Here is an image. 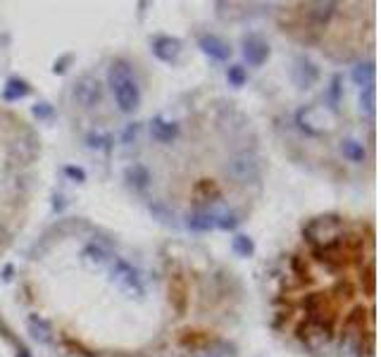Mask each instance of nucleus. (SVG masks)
<instances>
[{"label":"nucleus","mask_w":381,"mask_h":357,"mask_svg":"<svg viewBox=\"0 0 381 357\" xmlns=\"http://www.w3.org/2000/svg\"><path fill=\"white\" fill-rule=\"evenodd\" d=\"M107 84L114 93V102H117L119 112L131 114L141 105V89H138L134 74H131V65L126 60H114L107 69Z\"/></svg>","instance_id":"1"},{"label":"nucleus","mask_w":381,"mask_h":357,"mask_svg":"<svg viewBox=\"0 0 381 357\" xmlns=\"http://www.w3.org/2000/svg\"><path fill=\"white\" fill-rule=\"evenodd\" d=\"M227 174L239 183H257L260 176H262V169H260V162L255 155L251 153H239L234 155L227 162Z\"/></svg>","instance_id":"2"},{"label":"nucleus","mask_w":381,"mask_h":357,"mask_svg":"<svg viewBox=\"0 0 381 357\" xmlns=\"http://www.w3.org/2000/svg\"><path fill=\"white\" fill-rule=\"evenodd\" d=\"M112 281L122 291L134 293V296H138V298L146 293V289H143V281H141V274H138L129 262L119 260V257H114V262H112Z\"/></svg>","instance_id":"3"},{"label":"nucleus","mask_w":381,"mask_h":357,"mask_svg":"<svg viewBox=\"0 0 381 357\" xmlns=\"http://www.w3.org/2000/svg\"><path fill=\"white\" fill-rule=\"evenodd\" d=\"M72 96L82 107H94L103 100V84L96 77H91V74H84V77H79L74 82Z\"/></svg>","instance_id":"4"},{"label":"nucleus","mask_w":381,"mask_h":357,"mask_svg":"<svg viewBox=\"0 0 381 357\" xmlns=\"http://www.w3.org/2000/svg\"><path fill=\"white\" fill-rule=\"evenodd\" d=\"M241 55L251 67H262L269 60V43L257 33H248L241 41Z\"/></svg>","instance_id":"5"},{"label":"nucleus","mask_w":381,"mask_h":357,"mask_svg":"<svg viewBox=\"0 0 381 357\" xmlns=\"http://www.w3.org/2000/svg\"><path fill=\"white\" fill-rule=\"evenodd\" d=\"M181 50H184V43L181 38L177 36H155L153 41H150V53L158 57L160 62H165V65H174L179 55H181Z\"/></svg>","instance_id":"6"},{"label":"nucleus","mask_w":381,"mask_h":357,"mask_svg":"<svg viewBox=\"0 0 381 357\" xmlns=\"http://www.w3.org/2000/svg\"><path fill=\"white\" fill-rule=\"evenodd\" d=\"M291 77L298 89H310V86H315L320 82V67H317L308 55H298L296 62H293Z\"/></svg>","instance_id":"7"},{"label":"nucleus","mask_w":381,"mask_h":357,"mask_svg":"<svg viewBox=\"0 0 381 357\" xmlns=\"http://www.w3.org/2000/svg\"><path fill=\"white\" fill-rule=\"evenodd\" d=\"M303 8V17L317 29H324L331 24L334 15H336V3H305L300 5Z\"/></svg>","instance_id":"8"},{"label":"nucleus","mask_w":381,"mask_h":357,"mask_svg":"<svg viewBox=\"0 0 381 357\" xmlns=\"http://www.w3.org/2000/svg\"><path fill=\"white\" fill-rule=\"evenodd\" d=\"M198 48L203 50L207 57H212V60H217V62H229V57H232V45L227 41H222L219 36H215V33H200Z\"/></svg>","instance_id":"9"},{"label":"nucleus","mask_w":381,"mask_h":357,"mask_svg":"<svg viewBox=\"0 0 381 357\" xmlns=\"http://www.w3.org/2000/svg\"><path fill=\"white\" fill-rule=\"evenodd\" d=\"M179 136V124L170 122L165 117H153L150 119V138L155 143H163V146H170L172 141H177Z\"/></svg>","instance_id":"10"},{"label":"nucleus","mask_w":381,"mask_h":357,"mask_svg":"<svg viewBox=\"0 0 381 357\" xmlns=\"http://www.w3.org/2000/svg\"><path fill=\"white\" fill-rule=\"evenodd\" d=\"M186 229L193 234H207V231H215V210H193L186 215Z\"/></svg>","instance_id":"11"},{"label":"nucleus","mask_w":381,"mask_h":357,"mask_svg":"<svg viewBox=\"0 0 381 357\" xmlns=\"http://www.w3.org/2000/svg\"><path fill=\"white\" fill-rule=\"evenodd\" d=\"M27 329H29V333H31L33 341L41 343V345L53 343V338H55V331H53V326H50V321H45L43 317H38V314H29Z\"/></svg>","instance_id":"12"},{"label":"nucleus","mask_w":381,"mask_h":357,"mask_svg":"<svg viewBox=\"0 0 381 357\" xmlns=\"http://www.w3.org/2000/svg\"><path fill=\"white\" fill-rule=\"evenodd\" d=\"M124 181L129 183L134 191H146V188L150 186V181H153V176H150V169L146 165L134 162L124 169Z\"/></svg>","instance_id":"13"},{"label":"nucleus","mask_w":381,"mask_h":357,"mask_svg":"<svg viewBox=\"0 0 381 357\" xmlns=\"http://www.w3.org/2000/svg\"><path fill=\"white\" fill-rule=\"evenodd\" d=\"M3 100L5 102H17V100H24V98L31 96V84L27 79H20V77H10L8 82L3 86Z\"/></svg>","instance_id":"14"},{"label":"nucleus","mask_w":381,"mask_h":357,"mask_svg":"<svg viewBox=\"0 0 381 357\" xmlns=\"http://www.w3.org/2000/svg\"><path fill=\"white\" fill-rule=\"evenodd\" d=\"M374 77H377V65H374V60L357 62V65L353 67V72H350V79H353L355 86H360V89L374 86Z\"/></svg>","instance_id":"15"},{"label":"nucleus","mask_w":381,"mask_h":357,"mask_svg":"<svg viewBox=\"0 0 381 357\" xmlns=\"http://www.w3.org/2000/svg\"><path fill=\"white\" fill-rule=\"evenodd\" d=\"M338 151L341 155H343L348 162H353V165H362L367 160V151H365V146H362L357 138H343L341 141V146H338Z\"/></svg>","instance_id":"16"},{"label":"nucleus","mask_w":381,"mask_h":357,"mask_svg":"<svg viewBox=\"0 0 381 357\" xmlns=\"http://www.w3.org/2000/svg\"><path fill=\"white\" fill-rule=\"evenodd\" d=\"M360 284H362V291H365V296L374 298V293H377V264H374L372 257H369V260L362 264Z\"/></svg>","instance_id":"17"},{"label":"nucleus","mask_w":381,"mask_h":357,"mask_svg":"<svg viewBox=\"0 0 381 357\" xmlns=\"http://www.w3.org/2000/svg\"><path fill=\"white\" fill-rule=\"evenodd\" d=\"M341 96H343V77H341V74H334L331 82H329L327 93H324V100H327V105L331 112H338Z\"/></svg>","instance_id":"18"},{"label":"nucleus","mask_w":381,"mask_h":357,"mask_svg":"<svg viewBox=\"0 0 381 357\" xmlns=\"http://www.w3.org/2000/svg\"><path fill=\"white\" fill-rule=\"evenodd\" d=\"M82 257H84L86 262L103 264V262H107L110 257H112V252H110L103 243H96V241H91V243H86V245H84Z\"/></svg>","instance_id":"19"},{"label":"nucleus","mask_w":381,"mask_h":357,"mask_svg":"<svg viewBox=\"0 0 381 357\" xmlns=\"http://www.w3.org/2000/svg\"><path fill=\"white\" fill-rule=\"evenodd\" d=\"M241 224L239 215L232 210H215V229L219 231H236V227Z\"/></svg>","instance_id":"20"},{"label":"nucleus","mask_w":381,"mask_h":357,"mask_svg":"<svg viewBox=\"0 0 381 357\" xmlns=\"http://www.w3.org/2000/svg\"><path fill=\"white\" fill-rule=\"evenodd\" d=\"M232 250H234V255H239V257H253L255 255V241L246 234H239L232 238Z\"/></svg>","instance_id":"21"},{"label":"nucleus","mask_w":381,"mask_h":357,"mask_svg":"<svg viewBox=\"0 0 381 357\" xmlns=\"http://www.w3.org/2000/svg\"><path fill=\"white\" fill-rule=\"evenodd\" d=\"M360 110L362 114H367L369 119L377 112V89L374 86H367V89H360Z\"/></svg>","instance_id":"22"},{"label":"nucleus","mask_w":381,"mask_h":357,"mask_svg":"<svg viewBox=\"0 0 381 357\" xmlns=\"http://www.w3.org/2000/svg\"><path fill=\"white\" fill-rule=\"evenodd\" d=\"M227 82L234 89H241V86L248 84V72L244 65H229L227 67Z\"/></svg>","instance_id":"23"},{"label":"nucleus","mask_w":381,"mask_h":357,"mask_svg":"<svg viewBox=\"0 0 381 357\" xmlns=\"http://www.w3.org/2000/svg\"><path fill=\"white\" fill-rule=\"evenodd\" d=\"M86 143H89V148H94V151H103V153H110L112 151V143H114V138L112 136H103V134H94L91 131L89 136H86Z\"/></svg>","instance_id":"24"},{"label":"nucleus","mask_w":381,"mask_h":357,"mask_svg":"<svg viewBox=\"0 0 381 357\" xmlns=\"http://www.w3.org/2000/svg\"><path fill=\"white\" fill-rule=\"evenodd\" d=\"M291 269H293V274H296L300 281H305V284H313V272H310V267H308V262H305V257L293 255L291 257Z\"/></svg>","instance_id":"25"},{"label":"nucleus","mask_w":381,"mask_h":357,"mask_svg":"<svg viewBox=\"0 0 381 357\" xmlns=\"http://www.w3.org/2000/svg\"><path fill=\"white\" fill-rule=\"evenodd\" d=\"M296 126H298V129L303 131V134L308 136V138H322V136H324L322 131H317L315 126L310 124L308 119H305V110H303V107H300V110L296 112Z\"/></svg>","instance_id":"26"},{"label":"nucleus","mask_w":381,"mask_h":357,"mask_svg":"<svg viewBox=\"0 0 381 357\" xmlns=\"http://www.w3.org/2000/svg\"><path fill=\"white\" fill-rule=\"evenodd\" d=\"M31 114L38 119V122H43V119H53V114H55V107L50 105V102L41 100V102H36V105L31 107Z\"/></svg>","instance_id":"27"},{"label":"nucleus","mask_w":381,"mask_h":357,"mask_svg":"<svg viewBox=\"0 0 381 357\" xmlns=\"http://www.w3.org/2000/svg\"><path fill=\"white\" fill-rule=\"evenodd\" d=\"M138 134H141V124H138V122L126 124V129L122 131V143H124V146H129V143L136 141Z\"/></svg>","instance_id":"28"},{"label":"nucleus","mask_w":381,"mask_h":357,"mask_svg":"<svg viewBox=\"0 0 381 357\" xmlns=\"http://www.w3.org/2000/svg\"><path fill=\"white\" fill-rule=\"evenodd\" d=\"M62 172H65L67 178H72V181H77V183H84L86 181V172L82 169V167H77V165H67Z\"/></svg>","instance_id":"29"},{"label":"nucleus","mask_w":381,"mask_h":357,"mask_svg":"<svg viewBox=\"0 0 381 357\" xmlns=\"http://www.w3.org/2000/svg\"><path fill=\"white\" fill-rule=\"evenodd\" d=\"M150 212H153V215H158L160 217V222H165V224H172L174 222V215H170V212L165 210L163 205H158V203H150Z\"/></svg>","instance_id":"30"},{"label":"nucleus","mask_w":381,"mask_h":357,"mask_svg":"<svg viewBox=\"0 0 381 357\" xmlns=\"http://www.w3.org/2000/svg\"><path fill=\"white\" fill-rule=\"evenodd\" d=\"M334 293H336V298H341V301H348V298L353 296V286H350L348 281H338V286L334 289Z\"/></svg>","instance_id":"31"},{"label":"nucleus","mask_w":381,"mask_h":357,"mask_svg":"<svg viewBox=\"0 0 381 357\" xmlns=\"http://www.w3.org/2000/svg\"><path fill=\"white\" fill-rule=\"evenodd\" d=\"M74 60V55L72 53H65L60 57V60H55V65H53V74H65L67 72V65Z\"/></svg>","instance_id":"32"},{"label":"nucleus","mask_w":381,"mask_h":357,"mask_svg":"<svg viewBox=\"0 0 381 357\" xmlns=\"http://www.w3.org/2000/svg\"><path fill=\"white\" fill-rule=\"evenodd\" d=\"M8 243H10V234H8V229L0 224V250H5L8 248Z\"/></svg>","instance_id":"33"},{"label":"nucleus","mask_w":381,"mask_h":357,"mask_svg":"<svg viewBox=\"0 0 381 357\" xmlns=\"http://www.w3.org/2000/svg\"><path fill=\"white\" fill-rule=\"evenodd\" d=\"M13 274H15V267H13V264H5V269H3V274H0V276H3L5 284H10V281H13Z\"/></svg>","instance_id":"34"},{"label":"nucleus","mask_w":381,"mask_h":357,"mask_svg":"<svg viewBox=\"0 0 381 357\" xmlns=\"http://www.w3.org/2000/svg\"><path fill=\"white\" fill-rule=\"evenodd\" d=\"M0 333H3V336H5V338H8V341H10V343H17V341H15V336H13V331H10V329H8V326H5V324H3V321H0Z\"/></svg>","instance_id":"35"},{"label":"nucleus","mask_w":381,"mask_h":357,"mask_svg":"<svg viewBox=\"0 0 381 357\" xmlns=\"http://www.w3.org/2000/svg\"><path fill=\"white\" fill-rule=\"evenodd\" d=\"M17 357H31V353H29V350L22 343H17Z\"/></svg>","instance_id":"36"}]
</instances>
